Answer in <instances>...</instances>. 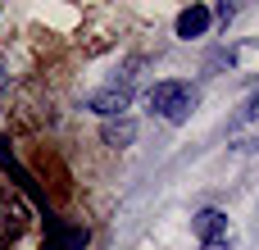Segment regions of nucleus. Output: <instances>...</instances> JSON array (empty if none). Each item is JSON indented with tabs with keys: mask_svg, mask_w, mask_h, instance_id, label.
<instances>
[{
	"mask_svg": "<svg viewBox=\"0 0 259 250\" xmlns=\"http://www.w3.org/2000/svg\"><path fill=\"white\" fill-rule=\"evenodd\" d=\"M127 105H132V87H127V82H114V87H105V91L91 96V109H96L100 118H123Z\"/></svg>",
	"mask_w": 259,
	"mask_h": 250,
	"instance_id": "3",
	"label": "nucleus"
},
{
	"mask_svg": "<svg viewBox=\"0 0 259 250\" xmlns=\"http://www.w3.org/2000/svg\"><path fill=\"white\" fill-rule=\"evenodd\" d=\"M132 137H137V128H132L127 118H123V123H109V128H105V141H109V146H127Z\"/></svg>",
	"mask_w": 259,
	"mask_h": 250,
	"instance_id": "8",
	"label": "nucleus"
},
{
	"mask_svg": "<svg viewBox=\"0 0 259 250\" xmlns=\"http://www.w3.org/2000/svg\"><path fill=\"white\" fill-rule=\"evenodd\" d=\"M0 87H5V73H0Z\"/></svg>",
	"mask_w": 259,
	"mask_h": 250,
	"instance_id": "10",
	"label": "nucleus"
},
{
	"mask_svg": "<svg viewBox=\"0 0 259 250\" xmlns=\"http://www.w3.org/2000/svg\"><path fill=\"white\" fill-rule=\"evenodd\" d=\"M209 23H214V14H209L205 5H191V9L178 14V36H182V41H196V36L209 32Z\"/></svg>",
	"mask_w": 259,
	"mask_h": 250,
	"instance_id": "5",
	"label": "nucleus"
},
{
	"mask_svg": "<svg viewBox=\"0 0 259 250\" xmlns=\"http://www.w3.org/2000/svg\"><path fill=\"white\" fill-rule=\"evenodd\" d=\"M196 237H200V250H228V214L223 210H200Z\"/></svg>",
	"mask_w": 259,
	"mask_h": 250,
	"instance_id": "2",
	"label": "nucleus"
},
{
	"mask_svg": "<svg viewBox=\"0 0 259 250\" xmlns=\"http://www.w3.org/2000/svg\"><path fill=\"white\" fill-rule=\"evenodd\" d=\"M228 59L237 64V73L259 77V46H255V41H241V46H232V50H228Z\"/></svg>",
	"mask_w": 259,
	"mask_h": 250,
	"instance_id": "6",
	"label": "nucleus"
},
{
	"mask_svg": "<svg viewBox=\"0 0 259 250\" xmlns=\"http://www.w3.org/2000/svg\"><path fill=\"white\" fill-rule=\"evenodd\" d=\"M150 109L164 123H187L191 109H196V91L187 82H155L150 87Z\"/></svg>",
	"mask_w": 259,
	"mask_h": 250,
	"instance_id": "1",
	"label": "nucleus"
},
{
	"mask_svg": "<svg viewBox=\"0 0 259 250\" xmlns=\"http://www.w3.org/2000/svg\"><path fill=\"white\" fill-rule=\"evenodd\" d=\"M209 14H214V18H219V23H228V18H232V14H237V5H228V0H223V5H219V9H209Z\"/></svg>",
	"mask_w": 259,
	"mask_h": 250,
	"instance_id": "9",
	"label": "nucleus"
},
{
	"mask_svg": "<svg viewBox=\"0 0 259 250\" xmlns=\"http://www.w3.org/2000/svg\"><path fill=\"white\" fill-rule=\"evenodd\" d=\"M18 228H23V219H18V214H14L9 205H0V250L9 246L14 237H18Z\"/></svg>",
	"mask_w": 259,
	"mask_h": 250,
	"instance_id": "7",
	"label": "nucleus"
},
{
	"mask_svg": "<svg viewBox=\"0 0 259 250\" xmlns=\"http://www.w3.org/2000/svg\"><path fill=\"white\" fill-rule=\"evenodd\" d=\"M232 141H250V146H259V96H250V100L241 105V114L232 118Z\"/></svg>",
	"mask_w": 259,
	"mask_h": 250,
	"instance_id": "4",
	"label": "nucleus"
}]
</instances>
